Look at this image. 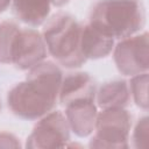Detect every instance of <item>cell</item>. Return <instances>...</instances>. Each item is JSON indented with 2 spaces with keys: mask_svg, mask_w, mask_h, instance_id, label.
Wrapping results in <instances>:
<instances>
[{
  "mask_svg": "<svg viewBox=\"0 0 149 149\" xmlns=\"http://www.w3.org/2000/svg\"><path fill=\"white\" fill-rule=\"evenodd\" d=\"M0 111H1V100H0Z\"/></svg>",
  "mask_w": 149,
  "mask_h": 149,
  "instance_id": "cell-19",
  "label": "cell"
},
{
  "mask_svg": "<svg viewBox=\"0 0 149 149\" xmlns=\"http://www.w3.org/2000/svg\"><path fill=\"white\" fill-rule=\"evenodd\" d=\"M63 77L61 68L51 61L44 59L33 66L26 79L13 86L7 94L10 112L31 121L51 112L58 101Z\"/></svg>",
  "mask_w": 149,
  "mask_h": 149,
  "instance_id": "cell-1",
  "label": "cell"
},
{
  "mask_svg": "<svg viewBox=\"0 0 149 149\" xmlns=\"http://www.w3.org/2000/svg\"><path fill=\"white\" fill-rule=\"evenodd\" d=\"M80 48L86 59L105 58L113 51L114 38L101 34L87 23L81 29Z\"/></svg>",
  "mask_w": 149,
  "mask_h": 149,
  "instance_id": "cell-11",
  "label": "cell"
},
{
  "mask_svg": "<svg viewBox=\"0 0 149 149\" xmlns=\"http://www.w3.org/2000/svg\"><path fill=\"white\" fill-rule=\"evenodd\" d=\"M51 1V6H55V7H62L64 5H66L70 0H50Z\"/></svg>",
  "mask_w": 149,
  "mask_h": 149,
  "instance_id": "cell-18",
  "label": "cell"
},
{
  "mask_svg": "<svg viewBox=\"0 0 149 149\" xmlns=\"http://www.w3.org/2000/svg\"><path fill=\"white\" fill-rule=\"evenodd\" d=\"M132 129V115L126 108H105L98 112L94 134L90 140V148H115L129 147V134Z\"/></svg>",
  "mask_w": 149,
  "mask_h": 149,
  "instance_id": "cell-4",
  "label": "cell"
},
{
  "mask_svg": "<svg viewBox=\"0 0 149 149\" xmlns=\"http://www.w3.org/2000/svg\"><path fill=\"white\" fill-rule=\"evenodd\" d=\"M148 33H139L119 40L113 48V59L118 71L128 77L148 72L149 42Z\"/></svg>",
  "mask_w": 149,
  "mask_h": 149,
  "instance_id": "cell-5",
  "label": "cell"
},
{
  "mask_svg": "<svg viewBox=\"0 0 149 149\" xmlns=\"http://www.w3.org/2000/svg\"><path fill=\"white\" fill-rule=\"evenodd\" d=\"M12 5V0H0V13L5 12Z\"/></svg>",
  "mask_w": 149,
  "mask_h": 149,
  "instance_id": "cell-17",
  "label": "cell"
},
{
  "mask_svg": "<svg viewBox=\"0 0 149 149\" xmlns=\"http://www.w3.org/2000/svg\"><path fill=\"white\" fill-rule=\"evenodd\" d=\"M88 24L114 40L141 33L146 10L141 0H97L90 10Z\"/></svg>",
  "mask_w": 149,
  "mask_h": 149,
  "instance_id": "cell-2",
  "label": "cell"
},
{
  "mask_svg": "<svg viewBox=\"0 0 149 149\" xmlns=\"http://www.w3.org/2000/svg\"><path fill=\"white\" fill-rule=\"evenodd\" d=\"M83 26L68 13H57L44 22L42 36L48 54L56 62L68 69H76L87 61L81 52Z\"/></svg>",
  "mask_w": 149,
  "mask_h": 149,
  "instance_id": "cell-3",
  "label": "cell"
},
{
  "mask_svg": "<svg viewBox=\"0 0 149 149\" xmlns=\"http://www.w3.org/2000/svg\"><path fill=\"white\" fill-rule=\"evenodd\" d=\"M129 91L134 102L143 111H148V72L135 74L129 80Z\"/></svg>",
  "mask_w": 149,
  "mask_h": 149,
  "instance_id": "cell-14",
  "label": "cell"
},
{
  "mask_svg": "<svg viewBox=\"0 0 149 149\" xmlns=\"http://www.w3.org/2000/svg\"><path fill=\"white\" fill-rule=\"evenodd\" d=\"M47 55L42 33L34 28H20L12 48V64L19 70H29L43 62Z\"/></svg>",
  "mask_w": 149,
  "mask_h": 149,
  "instance_id": "cell-7",
  "label": "cell"
},
{
  "mask_svg": "<svg viewBox=\"0 0 149 149\" xmlns=\"http://www.w3.org/2000/svg\"><path fill=\"white\" fill-rule=\"evenodd\" d=\"M13 13L19 21L30 26L38 27L43 24L50 14V0H12Z\"/></svg>",
  "mask_w": 149,
  "mask_h": 149,
  "instance_id": "cell-12",
  "label": "cell"
},
{
  "mask_svg": "<svg viewBox=\"0 0 149 149\" xmlns=\"http://www.w3.org/2000/svg\"><path fill=\"white\" fill-rule=\"evenodd\" d=\"M65 107V118L71 132L78 137L90 136L95 127L98 107L94 99H83L69 102Z\"/></svg>",
  "mask_w": 149,
  "mask_h": 149,
  "instance_id": "cell-8",
  "label": "cell"
},
{
  "mask_svg": "<svg viewBox=\"0 0 149 149\" xmlns=\"http://www.w3.org/2000/svg\"><path fill=\"white\" fill-rule=\"evenodd\" d=\"M20 26L13 21L0 23V63L12 64V48Z\"/></svg>",
  "mask_w": 149,
  "mask_h": 149,
  "instance_id": "cell-13",
  "label": "cell"
},
{
  "mask_svg": "<svg viewBox=\"0 0 149 149\" xmlns=\"http://www.w3.org/2000/svg\"><path fill=\"white\" fill-rule=\"evenodd\" d=\"M129 102V85L123 79L107 81L102 84L95 92V105L100 109L115 107L126 108Z\"/></svg>",
  "mask_w": 149,
  "mask_h": 149,
  "instance_id": "cell-10",
  "label": "cell"
},
{
  "mask_svg": "<svg viewBox=\"0 0 149 149\" xmlns=\"http://www.w3.org/2000/svg\"><path fill=\"white\" fill-rule=\"evenodd\" d=\"M95 83L92 77L84 71L70 72L63 77L58 101L65 106L69 102L83 99H94L95 100Z\"/></svg>",
  "mask_w": 149,
  "mask_h": 149,
  "instance_id": "cell-9",
  "label": "cell"
},
{
  "mask_svg": "<svg viewBox=\"0 0 149 149\" xmlns=\"http://www.w3.org/2000/svg\"><path fill=\"white\" fill-rule=\"evenodd\" d=\"M149 137V118L142 116L135 125L133 132V144L135 148H147Z\"/></svg>",
  "mask_w": 149,
  "mask_h": 149,
  "instance_id": "cell-15",
  "label": "cell"
},
{
  "mask_svg": "<svg viewBox=\"0 0 149 149\" xmlns=\"http://www.w3.org/2000/svg\"><path fill=\"white\" fill-rule=\"evenodd\" d=\"M19 139L8 132H0V148H20Z\"/></svg>",
  "mask_w": 149,
  "mask_h": 149,
  "instance_id": "cell-16",
  "label": "cell"
},
{
  "mask_svg": "<svg viewBox=\"0 0 149 149\" xmlns=\"http://www.w3.org/2000/svg\"><path fill=\"white\" fill-rule=\"evenodd\" d=\"M70 126L65 114L61 111H51L40 118L31 133L27 137L26 148L47 149L68 147L70 141Z\"/></svg>",
  "mask_w": 149,
  "mask_h": 149,
  "instance_id": "cell-6",
  "label": "cell"
}]
</instances>
